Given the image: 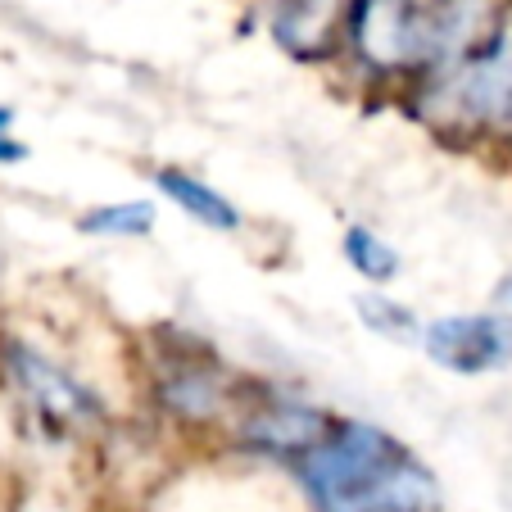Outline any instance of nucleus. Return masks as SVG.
I'll list each match as a JSON object with an SVG mask.
<instances>
[{
  "label": "nucleus",
  "mask_w": 512,
  "mask_h": 512,
  "mask_svg": "<svg viewBox=\"0 0 512 512\" xmlns=\"http://www.w3.org/2000/svg\"><path fill=\"white\" fill-rule=\"evenodd\" d=\"M494 318H503L512 327V272L499 281V286H494Z\"/></svg>",
  "instance_id": "nucleus-14"
},
{
  "label": "nucleus",
  "mask_w": 512,
  "mask_h": 512,
  "mask_svg": "<svg viewBox=\"0 0 512 512\" xmlns=\"http://www.w3.org/2000/svg\"><path fill=\"white\" fill-rule=\"evenodd\" d=\"M10 123H14V114L5 105H0V164H19L28 150H23V141H14L10 136Z\"/></svg>",
  "instance_id": "nucleus-13"
},
{
  "label": "nucleus",
  "mask_w": 512,
  "mask_h": 512,
  "mask_svg": "<svg viewBox=\"0 0 512 512\" xmlns=\"http://www.w3.org/2000/svg\"><path fill=\"white\" fill-rule=\"evenodd\" d=\"M426 358L458 377H481L512 363V327L494 313H454L422 327Z\"/></svg>",
  "instance_id": "nucleus-5"
},
{
  "label": "nucleus",
  "mask_w": 512,
  "mask_h": 512,
  "mask_svg": "<svg viewBox=\"0 0 512 512\" xmlns=\"http://www.w3.org/2000/svg\"><path fill=\"white\" fill-rule=\"evenodd\" d=\"M0 358L10 368L14 386L23 390L32 408L55 426H87L100 417V399L82 386L73 372H64L59 363H50L46 354H37L23 340H0Z\"/></svg>",
  "instance_id": "nucleus-6"
},
{
  "label": "nucleus",
  "mask_w": 512,
  "mask_h": 512,
  "mask_svg": "<svg viewBox=\"0 0 512 512\" xmlns=\"http://www.w3.org/2000/svg\"><path fill=\"white\" fill-rule=\"evenodd\" d=\"M82 232L87 236H145L155 227V209L141 200H127V204H105V209H91L82 213Z\"/></svg>",
  "instance_id": "nucleus-12"
},
{
  "label": "nucleus",
  "mask_w": 512,
  "mask_h": 512,
  "mask_svg": "<svg viewBox=\"0 0 512 512\" xmlns=\"http://www.w3.org/2000/svg\"><path fill=\"white\" fill-rule=\"evenodd\" d=\"M358 318L363 327L377 331L386 340H422V322L413 318V309H404L399 300H390L386 290H368V295H358Z\"/></svg>",
  "instance_id": "nucleus-11"
},
{
  "label": "nucleus",
  "mask_w": 512,
  "mask_h": 512,
  "mask_svg": "<svg viewBox=\"0 0 512 512\" xmlns=\"http://www.w3.org/2000/svg\"><path fill=\"white\" fill-rule=\"evenodd\" d=\"M290 467L318 512H445L435 476L386 426L336 417Z\"/></svg>",
  "instance_id": "nucleus-1"
},
{
  "label": "nucleus",
  "mask_w": 512,
  "mask_h": 512,
  "mask_svg": "<svg viewBox=\"0 0 512 512\" xmlns=\"http://www.w3.org/2000/svg\"><path fill=\"white\" fill-rule=\"evenodd\" d=\"M345 259H349V268H354L363 281H372V286H386V281L399 277L395 245H386L372 227H349L345 232Z\"/></svg>",
  "instance_id": "nucleus-10"
},
{
  "label": "nucleus",
  "mask_w": 512,
  "mask_h": 512,
  "mask_svg": "<svg viewBox=\"0 0 512 512\" xmlns=\"http://www.w3.org/2000/svg\"><path fill=\"white\" fill-rule=\"evenodd\" d=\"M417 109L440 136H512V23L476 55L422 78Z\"/></svg>",
  "instance_id": "nucleus-2"
},
{
  "label": "nucleus",
  "mask_w": 512,
  "mask_h": 512,
  "mask_svg": "<svg viewBox=\"0 0 512 512\" xmlns=\"http://www.w3.org/2000/svg\"><path fill=\"white\" fill-rule=\"evenodd\" d=\"M155 186L186 218H195V223L209 227V232H236V227H241V209H236L223 191H213L209 182L186 173V168H155Z\"/></svg>",
  "instance_id": "nucleus-9"
},
{
  "label": "nucleus",
  "mask_w": 512,
  "mask_h": 512,
  "mask_svg": "<svg viewBox=\"0 0 512 512\" xmlns=\"http://www.w3.org/2000/svg\"><path fill=\"white\" fill-rule=\"evenodd\" d=\"M349 10H354V0H277L272 37L286 55L304 59V64H322L345 46Z\"/></svg>",
  "instance_id": "nucleus-8"
},
{
  "label": "nucleus",
  "mask_w": 512,
  "mask_h": 512,
  "mask_svg": "<svg viewBox=\"0 0 512 512\" xmlns=\"http://www.w3.org/2000/svg\"><path fill=\"white\" fill-rule=\"evenodd\" d=\"M227 368L213 358V349L182 331H164V363L155 381V404L182 426H209L232 404Z\"/></svg>",
  "instance_id": "nucleus-4"
},
{
  "label": "nucleus",
  "mask_w": 512,
  "mask_h": 512,
  "mask_svg": "<svg viewBox=\"0 0 512 512\" xmlns=\"http://www.w3.org/2000/svg\"><path fill=\"white\" fill-rule=\"evenodd\" d=\"M345 46L372 78H426L435 50V0H354Z\"/></svg>",
  "instance_id": "nucleus-3"
},
{
  "label": "nucleus",
  "mask_w": 512,
  "mask_h": 512,
  "mask_svg": "<svg viewBox=\"0 0 512 512\" xmlns=\"http://www.w3.org/2000/svg\"><path fill=\"white\" fill-rule=\"evenodd\" d=\"M331 422H336V417H331L327 408H313L290 395H268V399H250L236 435H241V445L259 449V454L295 463V458H304L322 435L331 431Z\"/></svg>",
  "instance_id": "nucleus-7"
}]
</instances>
